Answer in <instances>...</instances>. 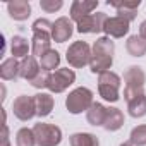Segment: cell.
Instances as JSON below:
<instances>
[{
  "label": "cell",
  "instance_id": "cell-1",
  "mask_svg": "<svg viewBox=\"0 0 146 146\" xmlns=\"http://www.w3.org/2000/svg\"><path fill=\"white\" fill-rule=\"evenodd\" d=\"M113 52H115V45L108 36H102L93 43L91 48V62H90V69L93 74H103L107 72L112 64H113Z\"/></svg>",
  "mask_w": 146,
  "mask_h": 146
},
{
  "label": "cell",
  "instance_id": "cell-2",
  "mask_svg": "<svg viewBox=\"0 0 146 146\" xmlns=\"http://www.w3.org/2000/svg\"><path fill=\"white\" fill-rule=\"evenodd\" d=\"M33 29V40H31V52L35 57H43L46 52H50V43H52V29H53V23H50L48 19H36L31 26Z\"/></svg>",
  "mask_w": 146,
  "mask_h": 146
},
{
  "label": "cell",
  "instance_id": "cell-3",
  "mask_svg": "<svg viewBox=\"0 0 146 146\" xmlns=\"http://www.w3.org/2000/svg\"><path fill=\"white\" fill-rule=\"evenodd\" d=\"M124 83H125V88H124V98L127 102H131L132 98L136 96H141L144 95V83H146V74L144 70L137 65H131L125 69L124 72Z\"/></svg>",
  "mask_w": 146,
  "mask_h": 146
},
{
  "label": "cell",
  "instance_id": "cell-4",
  "mask_svg": "<svg viewBox=\"0 0 146 146\" xmlns=\"http://www.w3.org/2000/svg\"><path fill=\"white\" fill-rule=\"evenodd\" d=\"M93 91L81 86V88H76L74 91H70L69 96L65 98V107L69 110V113H83V112H88L90 107L93 105Z\"/></svg>",
  "mask_w": 146,
  "mask_h": 146
},
{
  "label": "cell",
  "instance_id": "cell-5",
  "mask_svg": "<svg viewBox=\"0 0 146 146\" xmlns=\"http://www.w3.org/2000/svg\"><path fill=\"white\" fill-rule=\"evenodd\" d=\"M119 90H120V78L112 70H107L98 76V93L107 102H119Z\"/></svg>",
  "mask_w": 146,
  "mask_h": 146
},
{
  "label": "cell",
  "instance_id": "cell-6",
  "mask_svg": "<svg viewBox=\"0 0 146 146\" xmlns=\"http://www.w3.org/2000/svg\"><path fill=\"white\" fill-rule=\"evenodd\" d=\"M33 132L38 146H58L62 141V131L53 124H45V122L35 124Z\"/></svg>",
  "mask_w": 146,
  "mask_h": 146
},
{
  "label": "cell",
  "instance_id": "cell-7",
  "mask_svg": "<svg viewBox=\"0 0 146 146\" xmlns=\"http://www.w3.org/2000/svg\"><path fill=\"white\" fill-rule=\"evenodd\" d=\"M65 58H67L70 67L81 69L91 62V48L86 41H74L67 48Z\"/></svg>",
  "mask_w": 146,
  "mask_h": 146
},
{
  "label": "cell",
  "instance_id": "cell-8",
  "mask_svg": "<svg viewBox=\"0 0 146 146\" xmlns=\"http://www.w3.org/2000/svg\"><path fill=\"white\" fill-rule=\"evenodd\" d=\"M76 81V72L65 67V69H57L53 72H50V76H48V84L46 88L52 91V93H64L70 84H74Z\"/></svg>",
  "mask_w": 146,
  "mask_h": 146
},
{
  "label": "cell",
  "instance_id": "cell-9",
  "mask_svg": "<svg viewBox=\"0 0 146 146\" xmlns=\"http://www.w3.org/2000/svg\"><path fill=\"white\" fill-rule=\"evenodd\" d=\"M12 112L14 115L23 120V122H28L31 120L35 115H36V107H35V98L33 96H28V95H21L14 100L12 103Z\"/></svg>",
  "mask_w": 146,
  "mask_h": 146
},
{
  "label": "cell",
  "instance_id": "cell-10",
  "mask_svg": "<svg viewBox=\"0 0 146 146\" xmlns=\"http://www.w3.org/2000/svg\"><path fill=\"white\" fill-rule=\"evenodd\" d=\"M107 14L105 12H96V14H90L86 16L84 19H81L79 23H76L78 26V33H84V35H95V33H100L103 31V26L107 23Z\"/></svg>",
  "mask_w": 146,
  "mask_h": 146
},
{
  "label": "cell",
  "instance_id": "cell-11",
  "mask_svg": "<svg viewBox=\"0 0 146 146\" xmlns=\"http://www.w3.org/2000/svg\"><path fill=\"white\" fill-rule=\"evenodd\" d=\"M129 24L131 23L127 19H124V17H119V16L108 17L105 26H103V31H105V35L108 38H122V36H125L129 33V29H131Z\"/></svg>",
  "mask_w": 146,
  "mask_h": 146
},
{
  "label": "cell",
  "instance_id": "cell-12",
  "mask_svg": "<svg viewBox=\"0 0 146 146\" xmlns=\"http://www.w3.org/2000/svg\"><path fill=\"white\" fill-rule=\"evenodd\" d=\"M72 33H74V26L69 17H58L53 23V29H52V40L57 43H65Z\"/></svg>",
  "mask_w": 146,
  "mask_h": 146
},
{
  "label": "cell",
  "instance_id": "cell-13",
  "mask_svg": "<svg viewBox=\"0 0 146 146\" xmlns=\"http://www.w3.org/2000/svg\"><path fill=\"white\" fill-rule=\"evenodd\" d=\"M98 7V0H74L70 5V21L79 23Z\"/></svg>",
  "mask_w": 146,
  "mask_h": 146
},
{
  "label": "cell",
  "instance_id": "cell-14",
  "mask_svg": "<svg viewBox=\"0 0 146 146\" xmlns=\"http://www.w3.org/2000/svg\"><path fill=\"white\" fill-rule=\"evenodd\" d=\"M41 72V65L36 62L35 55H28L21 60V69H19V78L26 79V81H33L38 74Z\"/></svg>",
  "mask_w": 146,
  "mask_h": 146
},
{
  "label": "cell",
  "instance_id": "cell-15",
  "mask_svg": "<svg viewBox=\"0 0 146 146\" xmlns=\"http://www.w3.org/2000/svg\"><path fill=\"white\" fill-rule=\"evenodd\" d=\"M110 7H115L117 9V14L119 17H124L127 19L129 23L136 19V14H137V9L141 5V0H136V2H107Z\"/></svg>",
  "mask_w": 146,
  "mask_h": 146
},
{
  "label": "cell",
  "instance_id": "cell-16",
  "mask_svg": "<svg viewBox=\"0 0 146 146\" xmlns=\"http://www.w3.org/2000/svg\"><path fill=\"white\" fill-rule=\"evenodd\" d=\"M7 11L14 21H26L31 16V5H29L28 0H14V2H9Z\"/></svg>",
  "mask_w": 146,
  "mask_h": 146
},
{
  "label": "cell",
  "instance_id": "cell-17",
  "mask_svg": "<svg viewBox=\"0 0 146 146\" xmlns=\"http://www.w3.org/2000/svg\"><path fill=\"white\" fill-rule=\"evenodd\" d=\"M33 98H35V107H36V115L38 117H46V115L52 113L53 105H55L52 95H48V93H38Z\"/></svg>",
  "mask_w": 146,
  "mask_h": 146
},
{
  "label": "cell",
  "instance_id": "cell-18",
  "mask_svg": "<svg viewBox=\"0 0 146 146\" xmlns=\"http://www.w3.org/2000/svg\"><path fill=\"white\" fill-rule=\"evenodd\" d=\"M107 112H108V108H107L105 105L95 102V103L90 107V110L86 112V120H88V124H91V125H95V127H98V125L103 127V122H105V119H107Z\"/></svg>",
  "mask_w": 146,
  "mask_h": 146
},
{
  "label": "cell",
  "instance_id": "cell-19",
  "mask_svg": "<svg viewBox=\"0 0 146 146\" xmlns=\"http://www.w3.org/2000/svg\"><path fill=\"white\" fill-rule=\"evenodd\" d=\"M19 69H21V64L14 57H11L4 60L2 65H0V78L4 81H16L19 78Z\"/></svg>",
  "mask_w": 146,
  "mask_h": 146
},
{
  "label": "cell",
  "instance_id": "cell-20",
  "mask_svg": "<svg viewBox=\"0 0 146 146\" xmlns=\"http://www.w3.org/2000/svg\"><path fill=\"white\" fill-rule=\"evenodd\" d=\"M122 125H124V113H122V110H119V108H108L107 119L103 122V129L108 131V132H113V131H119Z\"/></svg>",
  "mask_w": 146,
  "mask_h": 146
},
{
  "label": "cell",
  "instance_id": "cell-21",
  "mask_svg": "<svg viewBox=\"0 0 146 146\" xmlns=\"http://www.w3.org/2000/svg\"><path fill=\"white\" fill-rule=\"evenodd\" d=\"M29 50H31V45H29V41L24 38V36H14L12 40H11V53H12V57L14 58H24V57H28L29 55Z\"/></svg>",
  "mask_w": 146,
  "mask_h": 146
},
{
  "label": "cell",
  "instance_id": "cell-22",
  "mask_svg": "<svg viewBox=\"0 0 146 146\" xmlns=\"http://www.w3.org/2000/svg\"><path fill=\"white\" fill-rule=\"evenodd\" d=\"M125 48L129 52V55L132 57H143L146 55V40L139 35L129 36V40L125 41Z\"/></svg>",
  "mask_w": 146,
  "mask_h": 146
},
{
  "label": "cell",
  "instance_id": "cell-23",
  "mask_svg": "<svg viewBox=\"0 0 146 146\" xmlns=\"http://www.w3.org/2000/svg\"><path fill=\"white\" fill-rule=\"evenodd\" d=\"M70 146H100V141L91 132H76L69 137Z\"/></svg>",
  "mask_w": 146,
  "mask_h": 146
},
{
  "label": "cell",
  "instance_id": "cell-24",
  "mask_svg": "<svg viewBox=\"0 0 146 146\" xmlns=\"http://www.w3.org/2000/svg\"><path fill=\"white\" fill-rule=\"evenodd\" d=\"M127 112H129V115L134 117V119L144 117V115H146V95L136 96V98H132L131 102H127Z\"/></svg>",
  "mask_w": 146,
  "mask_h": 146
},
{
  "label": "cell",
  "instance_id": "cell-25",
  "mask_svg": "<svg viewBox=\"0 0 146 146\" xmlns=\"http://www.w3.org/2000/svg\"><path fill=\"white\" fill-rule=\"evenodd\" d=\"M58 64H60V53L57 50H50L40 58L41 70H45V72H52L53 69L58 67Z\"/></svg>",
  "mask_w": 146,
  "mask_h": 146
},
{
  "label": "cell",
  "instance_id": "cell-26",
  "mask_svg": "<svg viewBox=\"0 0 146 146\" xmlns=\"http://www.w3.org/2000/svg\"><path fill=\"white\" fill-rule=\"evenodd\" d=\"M16 146H36V137L33 129L21 127L16 132Z\"/></svg>",
  "mask_w": 146,
  "mask_h": 146
},
{
  "label": "cell",
  "instance_id": "cell-27",
  "mask_svg": "<svg viewBox=\"0 0 146 146\" xmlns=\"http://www.w3.org/2000/svg\"><path fill=\"white\" fill-rule=\"evenodd\" d=\"M131 143L136 146H146V124H141L131 131Z\"/></svg>",
  "mask_w": 146,
  "mask_h": 146
},
{
  "label": "cell",
  "instance_id": "cell-28",
  "mask_svg": "<svg viewBox=\"0 0 146 146\" xmlns=\"http://www.w3.org/2000/svg\"><path fill=\"white\" fill-rule=\"evenodd\" d=\"M64 5L62 0H40V7L45 12H57Z\"/></svg>",
  "mask_w": 146,
  "mask_h": 146
},
{
  "label": "cell",
  "instance_id": "cell-29",
  "mask_svg": "<svg viewBox=\"0 0 146 146\" xmlns=\"http://www.w3.org/2000/svg\"><path fill=\"white\" fill-rule=\"evenodd\" d=\"M48 76H50V72L41 70L29 84H31L33 88H36V90H43V88H46V84H48Z\"/></svg>",
  "mask_w": 146,
  "mask_h": 146
},
{
  "label": "cell",
  "instance_id": "cell-30",
  "mask_svg": "<svg viewBox=\"0 0 146 146\" xmlns=\"http://www.w3.org/2000/svg\"><path fill=\"white\" fill-rule=\"evenodd\" d=\"M2 143H4V146H11V139H9V127H7V124H4V125H2Z\"/></svg>",
  "mask_w": 146,
  "mask_h": 146
},
{
  "label": "cell",
  "instance_id": "cell-31",
  "mask_svg": "<svg viewBox=\"0 0 146 146\" xmlns=\"http://www.w3.org/2000/svg\"><path fill=\"white\" fill-rule=\"evenodd\" d=\"M139 36H143L146 40V21H143L141 26H139Z\"/></svg>",
  "mask_w": 146,
  "mask_h": 146
},
{
  "label": "cell",
  "instance_id": "cell-32",
  "mask_svg": "<svg viewBox=\"0 0 146 146\" xmlns=\"http://www.w3.org/2000/svg\"><path fill=\"white\" fill-rule=\"evenodd\" d=\"M120 146H136V144H134V143H131V141H125V143H122Z\"/></svg>",
  "mask_w": 146,
  "mask_h": 146
}]
</instances>
